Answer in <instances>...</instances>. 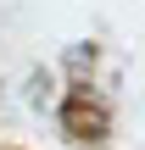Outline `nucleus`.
<instances>
[{"instance_id":"nucleus-1","label":"nucleus","mask_w":145,"mask_h":150,"mask_svg":"<svg viewBox=\"0 0 145 150\" xmlns=\"http://www.w3.org/2000/svg\"><path fill=\"white\" fill-rule=\"evenodd\" d=\"M67 134H73V139H101V134H106V111L89 106L84 95H73V100H67Z\"/></svg>"}]
</instances>
